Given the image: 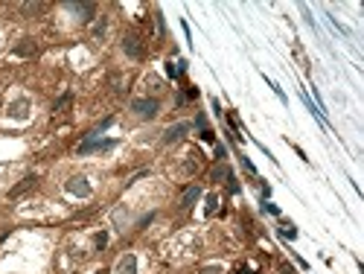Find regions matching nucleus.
<instances>
[{
  "mask_svg": "<svg viewBox=\"0 0 364 274\" xmlns=\"http://www.w3.org/2000/svg\"><path fill=\"white\" fill-rule=\"evenodd\" d=\"M131 111H134L137 117H143V120H152V117H157L160 105H157V99L143 96V99H134V102H131Z\"/></svg>",
  "mask_w": 364,
  "mask_h": 274,
  "instance_id": "nucleus-1",
  "label": "nucleus"
},
{
  "mask_svg": "<svg viewBox=\"0 0 364 274\" xmlns=\"http://www.w3.org/2000/svg\"><path fill=\"white\" fill-rule=\"evenodd\" d=\"M64 187H67V192H70V195H79V198H87V195H90V184H87V178H84V175H73V178L67 181Z\"/></svg>",
  "mask_w": 364,
  "mask_h": 274,
  "instance_id": "nucleus-2",
  "label": "nucleus"
},
{
  "mask_svg": "<svg viewBox=\"0 0 364 274\" xmlns=\"http://www.w3.org/2000/svg\"><path fill=\"white\" fill-rule=\"evenodd\" d=\"M114 140H99V137H87L84 143H79V155H90V152H102V149H111Z\"/></svg>",
  "mask_w": 364,
  "mask_h": 274,
  "instance_id": "nucleus-3",
  "label": "nucleus"
},
{
  "mask_svg": "<svg viewBox=\"0 0 364 274\" xmlns=\"http://www.w3.org/2000/svg\"><path fill=\"white\" fill-rule=\"evenodd\" d=\"M123 50H126V55H131V58H143V44L137 35H126V38H123Z\"/></svg>",
  "mask_w": 364,
  "mask_h": 274,
  "instance_id": "nucleus-4",
  "label": "nucleus"
},
{
  "mask_svg": "<svg viewBox=\"0 0 364 274\" xmlns=\"http://www.w3.org/2000/svg\"><path fill=\"white\" fill-rule=\"evenodd\" d=\"M114 274H137V257H134V254H126V257H120V262H117Z\"/></svg>",
  "mask_w": 364,
  "mask_h": 274,
  "instance_id": "nucleus-5",
  "label": "nucleus"
},
{
  "mask_svg": "<svg viewBox=\"0 0 364 274\" xmlns=\"http://www.w3.org/2000/svg\"><path fill=\"white\" fill-rule=\"evenodd\" d=\"M70 9L79 15V21H94V15H97V3H70Z\"/></svg>",
  "mask_w": 364,
  "mask_h": 274,
  "instance_id": "nucleus-6",
  "label": "nucleus"
},
{
  "mask_svg": "<svg viewBox=\"0 0 364 274\" xmlns=\"http://www.w3.org/2000/svg\"><path fill=\"white\" fill-rule=\"evenodd\" d=\"M190 131V123H178V125H169L166 134H163V143H178L184 134Z\"/></svg>",
  "mask_w": 364,
  "mask_h": 274,
  "instance_id": "nucleus-7",
  "label": "nucleus"
},
{
  "mask_svg": "<svg viewBox=\"0 0 364 274\" xmlns=\"http://www.w3.org/2000/svg\"><path fill=\"white\" fill-rule=\"evenodd\" d=\"M9 117H12V120H27L29 117V102L27 99H18V102L9 105Z\"/></svg>",
  "mask_w": 364,
  "mask_h": 274,
  "instance_id": "nucleus-8",
  "label": "nucleus"
},
{
  "mask_svg": "<svg viewBox=\"0 0 364 274\" xmlns=\"http://www.w3.org/2000/svg\"><path fill=\"white\" fill-rule=\"evenodd\" d=\"M35 184H38V178H35V175H27V178L21 181L18 187H12V190H9V195H12V198H18V195H24V192L35 190Z\"/></svg>",
  "mask_w": 364,
  "mask_h": 274,
  "instance_id": "nucleus-9",
  "label": "nucleus"
},
{
  "mask_svg": "<svg viewBox=\"0 0 364 274\" xmlns=\"http://www.w3.org/2000/svg\"><path fill=\"white\" fill-rule=\"evenodd\" d=\"M35 50H38V47H35V41H32V38H24V41L15 47V55H21V58H29V55H35Z\"/></svg>",
  "mask_w": 364,
  "mask_h": 274,
  "instance_id": "nucleus-10",
  "label": "nucleus"
},
{
  "mask_svg": "<svg viewBox=\"0 0 364 274\" xmlns=\"http://www.w3.org/2000/svg\"><path fill=\"white\" fill-rule=\"evenodd\" d=\"M198 198H201V187H187L181 195V207H193Z\"/></svg>",
  "mask_w": 364,
  "mask_h": 274,
  "instance_id": "nucleus-11",
  "label": "nucleus"
},
{
  "mask_svg": "<svg viewBox=\"0 0 364 274\" xmlns=\"http://www.w3.org/2000/svg\"><path fill=\"white\" fill-rule=\"evenodd\" d=\"M210 178L213 181H222V178H230V169H227V164H219L216 169L210 172Z\"/></svg>",
  "mask_w": 364,
  "mask_h": 274,
  "instance_id": "nucleus-12",
  "label": "nucleus"
},
{
  "mask_svg": "<svg viewBox=\"0 0 364 274\" xmlns=\"http://www.w3.org/2000/svg\"><path fill=\"white\" fill-rule=\"evenodd\" d=\"M44 9H47V3H24V12L27 15H38Z\"/></svg>",
  "mask_w": 364,
  "mask_h": 274,
  "instance_id": "nucleus-13",
  "label": "nucleus"
},
{
  "mask_svg": "<svg viewBox=\"0 0 364 274\" xmlns=\"http://www.w3.org/2000/svg\"><path fill=\"white\" fill-rule=\"evenodd\" d=\"M166 73L172 76V79H175V76H181V73H184V61H178V64H175V61H169V64H166Z\"/></svg>",
  "mask_w": 364,
  "mask_h": 274,
  "instance_id": "nucleus-14",
  "label": "nucleus"
},
{
  "mask_svg": "<svg viewBox=\"0 0 364 274\" xmlns=\"http://www.w3.org/2000/svg\"><path fill=\"white\" fill-rule=\"evenodd\" d=\"M219 210V195H207V216H213Z\"/></svg>",
  "mask_w": 364,
  "mask_h": 274,
  "instance_id": "nucleus-15",
  "label": "nucleus"
},
{
  "mask_svg": "<svg viewBox=\"0 0 364 274\" xmlns=\"http://www.w3.org/2000/svg\"><path fill=\"white\" fill-rule=\"evenodd\" d=\"M280 236H283V239H294V236H297V231H294L292 225H283V228H280Z\"/></svg>",
  "mask_w": 364,
  "mask_h": 274,
  "instance_id": "nucleus-16",
  "label": "nucleus"
},
{
  "mask_svg": "<svg viewBox=\"0 0 364 274\" xmlns=\"http://www.w3.org/2000/svg\"><path fill=\"white\" fill-rule=\"evenodd\" d=\"M67 105H70V94H64L61 99H58V102H56V111H64Z\"/></svg>",
  "mask_w": 364,
  "mask_h": 274,
  "instance_id": "nucleus-17",
  "label": "nucleus"
},
{
  "mask_svg": "<svg viewBox=\"0 0 364 274\" xmlns=\"http://www.w3.org/2000/svg\"><path fill=\"white\" fill-rule=\"evenodd\" d=\"M105 242H108V233H97V248H105Z\"/></svg>",
  "mask_w": 364,
  "mask_h": 274,
  "instance_id": "nucleus-18",
  "label": "nucleus"
},
{
  "mask_svg": "<svg viewBox=\"0 0 364 274\" xmlns=\"http://www.w3.org/2000/svg\"><path fill=\"white\" fill-rule=\"evenodd\" d=\"M201 274H222V268H219V265H210V268H204Z\"/></svg>",
  "mask_w": 364,
  "mask_h": 274,
  "instance_id": "nucleus-19",
  "label": "nucleus"
},
{
  "mask_svg": "<svg viewBox=\"0 0 364 274\" xmlns=\"http://www.w3.org/2000/svg\"><path fill=\"white\" fill-rule=\"evenodd\" d=\"M97 274H105V271H97Z\"/></svg>",
  "mask_w": 364,
  "mask_h": 274,
  "instance_id": "nucleus-20",
  "label": "nucleus"
}]
</instances>
